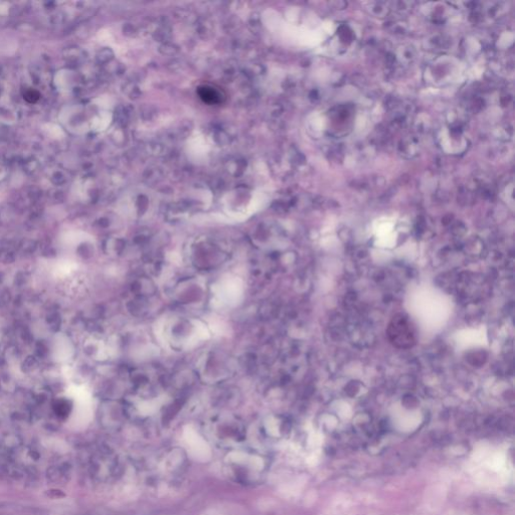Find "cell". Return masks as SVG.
Instances as JSON below:
<instances>
[{
  "instance_id": "obj_1",
  "label": "cell",
  "mask_w": 515,
  "mask_h": 515,
  "mask_svg": "<svg viewBox=\"0 0 515 515\" xmlns=\"http://www.w3.org/2000/svg\"><path fill=\"white\" fill-rule=\"evenodd\" d=\"M200 98L208 104H218L222 102V94L213 87L203 86L198 88Z\"/></svg>"
},
{
  "instance_id": "obj_2",
  "label": "cell",
  "mask_w": 515,
  "mask_h": 515,
  "mask_svg": "<svg viewBox=\"0 0 515 515\" xmlns=\"http://www.w3.org/2000/svg\"><path fill=\"white\" fill-rule=\"evenodd\" d=\"M50 496L60 498V497H64L65 494L61 490H50Z\"/></svg>"
}]
</instances>
